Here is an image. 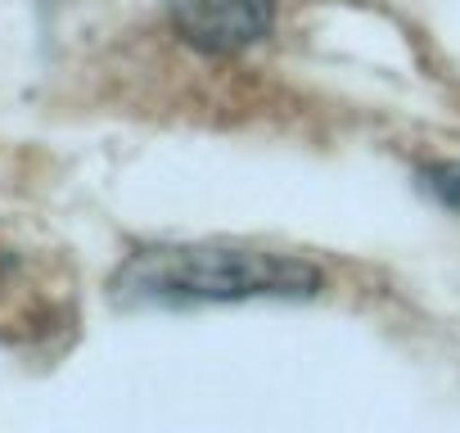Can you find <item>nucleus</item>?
<instances>
[{"mask_svg": "<svg viewBox=\"0 0 460 433\" xmlns=\"http://www.w3.org/2000/svg\"><path fill=\"white\" fill-rule=\"evenodd\" d=\"M118 307H226V303H307L325 289V271L298 253L253 244H154L113 271Z\"/></svg>", "mask_w": 460, "mask_h": 433, "instance_id": "1", "label": "nucleus"}, {"mask_svg": "<svg viewBox=\"0 0 460 433\" xmlns=\"http://www.w3.org/2000/svg\"><path fill=\"white\" fill-rule=\"evenodd\" d=\"M172 28L203 55H235L258 46L276 23V0H163Z\"/></svg>", "mask_w": 460, "mask_h": 433, "instance_id": "2", "label": "nucleus"}, {"mask_svg": "<svg viewBox=\"0 0 460 433\" xmlns=\"http://www.w3.org/2000/svg\"><path fill=\"white\" fill-rule=\"evenodd\" d=\"M420 185L442 203V208H451V212H460V163H429V167H420Z\"/></svg>", "mask_w": 460, "mask_h": 433, "instance_id": "3", "label": "nucleus"}]
</instances>
